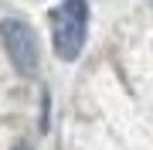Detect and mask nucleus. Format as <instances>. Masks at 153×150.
<instances>
[{
	"instance_id": "7ed1b4c3",
	"label": "nucleus",
	"mask_w": 153,
	"mask_h": 150,
	"mask_svg": "<svg viewBox=\"0 0 153 150\" xmlns=\"http://www.w3.org/2000/svg\"><path fill=\"white\" fill-rule=\"evenodd\" d=\"M14 150H31V143H17V147H14Z\"/></svg>"
},
{
	"instance_id": "f03ea898",
	"label": "nucleus",
	"mask_w": 153,
	"mask_h": 150,
	"mask_svg": "<svg viewBox=\"0 0 153 150\" xmlns=\"http://www.w3.org/2000/svg\"><path fill=\"white\" fill-rule=\"evenodd\" d=\"M0 38H4V45H7L10 65L21 75H34V72H38L41 48H38L34 31L27 28V21H21V17H4V21H0Z\"/></svg>"
},
{
	"instance_id": "f257e3e1",
	"label": "nucleus",
	"mask_w": 153,
	"mask_h": 150,
	"mask_svg": "<svg viewBox=\"0 0 153 150\" xmlns=\"http://www.w3.org/2000/svg\"><path fill=\"white\" fill-rule=\"evenodd\" d=\"M88 34V4L82 0H68L55 14V55L61 61H75L85 48Z\"/></svg>"
}]
</instances>
